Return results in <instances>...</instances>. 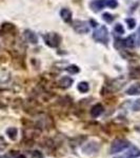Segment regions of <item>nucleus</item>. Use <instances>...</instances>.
Segmentation results:
<instances>
[{
	"label": "nucleus",
	"mask_w": 140,
	"mask_h": 158,
	"mask_svg": "<svg viewBox=\"0 0 140 158\" xmlns=\"http://www.w3.org/2000/svg\"><path fill=\"white\" fill-rule=\"evenodd\" d=\"M102 18H103L104 21H106L108 23H111V22L114 20L113 15H111L110 13H104V14L102 15Z\"/></svg>",
	"instance_id": "obj_15"
},
{
	"label": "nucleus",
	"mask_w": 140,
	"mask_h": 158,
	"mask_svg": "<svg viewBox=\"0 0 140 158\" xmlns=\"http://www.w3.org/2000/svg\"><path fill=\"white\" fill-rule=\"evenodd\" d=\"M126 158H137L140 156V150L137 147H132L129 150V152H126Z\"/></svg>",
	"instance_id": "obj_9"
},
{
	"label": "nucleus",
	"mask_w": 140,
	"mask_h": 158,
	"mask_svg": "<svg viewBox=\"0 0 140 158\" xmlns=\"http://www.w3.org/2000/svg\"><path fill=\"white\" fill-rule=\"evenodd\" d=\"M114 30H115V32L118 33V34H123V33H124L123 25H121L120 23H117L115 25V27H114Z\"/></svg>",
	"instance_id": "obj_19"
},
{
	"label": "nucleus",
	"mask_w": 140,
	"mask_h": 158,
	"mask_svg": "<svg viewBox=\"0 0 140 158\" xmlns=\"http://www.w3.org/2000/svg\"><path fill=\"white\" fill-rule=\"evenodd\" d=\"M139 33H140V29H139Z\"/></svg>",
	"instance_id": "obj_27"
},
{
	"label": "nucleus",
	"mask_w": 140,
	"mask_h": 158,
	"mask_svg": "<svg viewBox=\"0 0 140 158\" xmlns=\"http://www.w3.org/2000/svg\"><path fill=\"white\" fill-rule=\"evenodd\" d=\"M24 37H25V40L27 42L32 43V44H36L37 41H38V38H37V35L35 34L34 32L30 30H27L24 32Z\"/></svg>",
	"instance_id": "obj_6"
},
{
	"label": "nucleus",
	"mask_w": 140,
	"mask_h": 158,
	"mask_svg": "<svg viewBox=\"0 0 140 158\" xmlns=\"http://www.w3.org/2000/svg\"><path fill=\"white\" fill-rule=\"evenodd\" d=\"M78 90H79L81 93H88L89 90H90V85H89L88 82H80L78 85Z\"/></svg>",
	"instance_id": "obj_14"
},
{
	"label": "nucleus",
	"mask_w": 140,
	"mask_h": 158,
	"mask_svg": "<svg viewBox=\"0 0 140 158\" xmlns=\"http://www.w3.org/2000/svg\"><path fill=\"white\" fill-rule=\"evenodd\" d=\"M117 6H118V3H117L116 0H106V6L109 7H116Z\"/></svg>",
	"instance_id": "obj_20"
},
{
	"label": "nucleus",
	"mask_w": 140,
	"mask_h": 158,
	"mask_svg": "<svg viewBox=\"0 0 140 158\" xmlns=\"http://www.w3.org/2000/svg\"><path fill=\"white\" fill-rule=\"evenodd\" d=\"M73 27L78 34H86L90 31V27H89L88 22L81 21V20H75V21H73Z\"/></svg>",
	"instance_id": "obj_3"
},
{
	"label": "nucleus",
	"mask_w": 140,
	"mask_h": 158,
	"mask_svg": "<svg viewBox=\"0 0 140 158\" xmlns=\"http://www.w3.org/2000/svg\"><path fill=\"white\" fill-rule=\"evenodd\" d=\"M102 112H103V106L100 103H97L91 109V116L96 118V117L100 116L102 114Z\"/></svg>",
	"instance_id": "obj_7"
},
{
	"label": "nucleus",
	"mask_w": 140,
	"mask_h": 158,
	"mask_svg": "<svg viewBox=\"0 0 140 158\" xmlns=\"http://www.w3.org/2000/svg\"><path fill=\"white\" fill-rule=\"evenodd\" d=\"M128 95H140V83L132 85L126 92Z\"/></svg>",
	"instance_id": "obj_8"
},
{
	"label": "nucleus",
	"mask_w": 140,
	"mask_h": 158,
	"mask_svg": "<svg viewBox=\"0 0 140 158\" xmlns=\"http://www.w3.org/2000/svg\"><path fill=\"white\" fill-rule=\"evenodd\" d=\"M67 71L72 74H76L79 72V68H78L77 65H70L68 68H67Z\"/></svg>",
	"instance_id": "obj_18"
},
{
	"label": "nucleus",
	"mask_w": 140,
	"mask_h": 158,
	"mask_svg": "<svg viewBox=\"0 0 140 158\" xmlns=\"http://www.w3.org/2000/svg\"><path fill=\"white\" fill-rule=\"evenodd\" d=\"M115 158H122V157H115Z\"/></svg>",
	"instance_id": "obj_26"
},
{
	"label": "nucleus",
	"mask_w": 140,
	"mask_h": 158,
	"mask_svg": "<svg viewBox=\"0 0 140 158\" xmlns=\"http://www.w3.org/2000/svg\"><path fill=\"white\" fill-rule=\"evenodd\" d=\"M129 147H130V142L128 141V140L121 139V138L115 139L113 142H112L110 153H111V154H115V153L122 152L123 150L128 149Z\"/></svg>",
	"instance_id": "obj_2"
},
{
	"label": "nucleus",
	"mask_w": 140,
	"mask_h": 158,
	"mask_svg": "<svg viewBox=\"0 0 140 158\" xmlns=\"http://www.w3.org/2000/svg\"><path fill=\"white\" fill-rule=\"evenodd\" d=\"M123 42H124V45H126V47L134 48L135 47V36L134 35H131V36L126 37Z\"/></svg>",
	"instance_id": "obj_13"
},
{
	"label": "nucleus",
	"mask_w": 140,
	"mask_h": 158,
	"mask_svg": "<svg viewBox=\"0 0 140 158\" xmlns=\"http://www.w3.org/2000/svg\"><path fill=\"white\" fill-rule=\"evenodd\" d=\"M136 130H137L138 132H140V126H137V127H136Z\"/></svg>",
	"instance_id": "obj_24"
},
{
	"label": "nucleus",
	"mask_w": 140,
	"mask_h": 158,
	"mask_svg": "<svg viewBox=\"0 0 140 158\" xmlns=\"http://www.w3.org/2000/svg\"><path fill=\"white\" fill-rule=\"evenodd\" d=\"M126 23L129 24V29H134L135 25H136V21H135V19L129 18L126 19Z\"/></svg>",
	"instance_id": "obj_23"
},
{
	"label": "nucleus",
	"mask_w": 140,
	"mask_h": 158,
	"mask_svg": "<svg viewBox=\"0 0 140 158\" xmlns=\"http://www.w3.org/2000/svg\"><path fill=\"white\" fill-rule=\"evenodd\" d=\"M132 78H140V68H135L131 71Z\"/></svg>",
	"instance_id": "obj_16"
},
{
	"label": "nucleus",
	"mask_w": 140,
	"mask_h": 158,
	"mask_svg": "<svg viewBox=\"0 0 140 158\" xmlns=\"http://www.w3.org/2000/svg\"><path fill=\"white\" fill-rule=\"evenodd\" d=\"M17 158H25V157H24V156H22V155H19V156L17 157Z\"/></svg>",
	"instance_id": "obj_25"
},
{
	"label": "nucleus",
	"mask_w": 140,
	"mask_h": 158,
	"mask_svg": "<svg viewBox=\"0 0 140 158\" xmlns=\"http://www.w3.org/2000/svg\"><path fill=\"white\" fill-rule=\"evenodd\" d=\"M6 146H7V143L6 142L4 138H3V137L0 136V151H3V150L6 148Z\"/></svg>",
	"instance_id": "obj_21"
},
{
	"label": "nucleus",
	"mask_w": 140,
	"mask_h": 158,
	"mask_svg": "<svg viewBox=\"0 0 140 158\" xmlns=\"http://www.w3.org/2000/svg\"><path fill=\"white\" fill-rule=\"evenodd\" d=\"M72 83H73V79L70 78V77H62L59 81H58V85H59L61 88H63V89L70 88Z\"/></svg>",
	"instance_id": "obj_10"
},
{
	"label": "nucleus",
	"mask_w": 140,
	"mask_h": 158,
	"mask_svg": "<svg viewBox=\"0 0 140 158\" xmlns=\"http://www.w3.org/2000/svg\"><path fill=\"white\" fill-rule=\"evenodd\" d=\"M44 40L50 47H57L60 42V37L57 34H47V36H44Z\"/></svg>",
	"instance_id": "obj_4"
},
{
	"label": "nucleus",
	"mask_w": 140,
	"mask_h": 158,
	"mask_svg": "<svg viewBox=\"0 0 140 158\" xmlns=\"http://www.w3.org/2000/svg\"><path fill=\"white\" fill-rule=\"evenodd\" d=\"M14 29H15L14 25L11 24V23H4L3 25H2V31L6 32V33H9L10 31H13Z\"/></svg>",
	"instance_id": "obj_17"
},
{
	"label": "nucleus",
	"mask_w": 140,
	"mask_h": 158,
	"mask_svg": "<svg viewBox=\"0 0 140 158\" xmlns=\"http://www.w3.org/2000/svg\"><path fill=\"white\" fill-rule=\"evenodd\" d=\"M93 37L96 41L98 42H101L103 44H108L109 42V32H108V29L104 25H100L97 30L94 32L93 34Z\"/></svg>",
	"instance_id": "obj_1"
},
{
	"label": "nucleus",
	"mask_w": 140,
	"mask_h": 158,
	"mask_svg": "<svg viewBox=\"0 0 140 158\" xmlns=\"http://www.w3.org/2000/svg\"><path fill=\"white\" fill-rule=\"evenodd\" d=\"M6 134L7 136L10 137V139L15 140L17 138V134H18V131H17L16 128H9L6 130Z\"/></svg>",
	"instance_id": "obj_12"
},
{
	"label": "nucleus",
	"mask_w": 140,
	"mask_h": 158,
	"mask_svg": "<svg viewBox=\"0 0 140 158\" xmlns=\"http://www.w3.org/2000/svg\"><path fill=\"white\" fill-rule=\"evenodd\" d=\"M104 6H106V0H94L93 2H91V7L94 12L101 11Z\"/></svg>",
	"instance_id": "obj_5"
},
{
	"label": "nucleus",
	"mask_w": 140,
	"mask_h": 158,
	"mask_svg": "<svg viewBox=\"0 0 140 158\" xmlns=\"http://www.w3.org/2000/svg\"><path fill=\"white\" fill-rule=\"evenodd\" d=\"M60 15H61V17H62V19L67 22L71 21V19H72V12L68 9H62L60 12Z\"/></svg>",
	"instance_id": "obj_11"
},
{
	"label": "nucleus",
	"mask_w": 140,
	"mask_h": 158,
	"mask_svg": "<svg viewBox=\"0 0 140 158\" xmlns=\"http://www.w3.org/2000/svg\"><path fill=\"white\" fill-rule=\"evenodd\" d=\"M132 108H133L134 111H140V99H137V100L134 101Z\"/></svg>",
	"instance_id": "obj_22"
}]
</instances>
